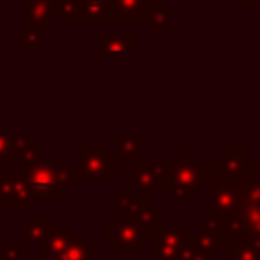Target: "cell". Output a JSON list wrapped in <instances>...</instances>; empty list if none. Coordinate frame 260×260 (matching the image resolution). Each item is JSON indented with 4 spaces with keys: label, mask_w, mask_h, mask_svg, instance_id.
Segmentation results:
<instances>
[{
    "label": "cell",
    "mask_w": 260,
    "mask_h": 260,
    "mask_svg": "<svg viewBox=\"0 0 260 260\" xmlns=\"http://www.w3.org/2000/svg\"><path fill=\"white\" fill-rule=\"evenodd\" d=\"M215 181V165H195L189 160V154H181V160L173 162L169 191L175 199H195L201 187H211Z\"/></svg>",
    "instance_id": "cell-1"
},
{
    "label": "cell",
    "mask_w": 260,
    "mask_h": 260,
    "mask_svg": "<svg viewBox=\"0 0 260 260\" xmlns=\"http://www.w3.org/2000/svg\"><path fill=\"white\" fill-rule=\"evenodd\" d=\"M79 181H112L116 177V152H110L104 142H81L77 148Z\"/></svg>",
    "instance_id": "cell-2"
},
{
    "label": "cell",
    "mask_w": 260,
    "mask_h": 260,
    "mask_svg": "<svg viewBox=\"0 0 260 260\" xmlns=\"http://www.w3.org/2000/svg\"><path fill=\"white\" fill-rule=\"evenodd\" d=\"M171 169H173V162H148L142 156L132 165L130 171L124 173V179L130 181L134 189H140V191L169 189Z\"/></svg>",
    "instance_id": "cell-3"
},
{
    "label": "cell",
    "mask_w": 260,
    "mask_h": 260,
    "mask_svg": "<svg viewBox=\"0 0 260 260\" xmlns=\"http://www.w3.org/2000/svg\"><path fill=\"white\" fill-rule=\"evenodd\" d=\"M0 199L8 209L30 207L35 191L24 171H0Z\"/></svg>",
    "instance_id": "cell-4"
},
{
    "label": "cell",
    "mask_w": 260,
    "mask_h": 260,
    "mask_svg": "<svg viewBox=\"0 0 260 260\" xmlns=\"http://www.w3.org/2000/svg\"><path fill=\"white\" fill-rule=\"evenodd\" d=\"M106 244L114 248L116 254H134L140 256L144 252L142 244V232L134 221H114L106 228Z\"/></svg>",
    "instance_id": "cell-5"
},
{
    "label": "cell",
    "mask_w": 260,
    "mask_h": 260,
    "mask_svg": "<svg viewBox=\"0 0 260 260\" xmlns=\"http://www.w3.org/2000/svg\"><path fill=\"white\" fill-rule=\"evenodd\" d=\"M191 240L189 228H160L152 236V260H177L179 252Z\"/></svg>",
    "instance_id": "cell-6"
},
{
    "label": "cell",
    "mask_w": 260,
    "mask_h": 260,
    "mask_svg": "<svg viewBox=\"0 0 260 260\" xmlns=\"http://www.w3.org/2000/svg\"><path fill=\"white\" fill-rule=\"evenodd\" d=\"M238 189L230 185L228 181L217 179L209 187V215L213 221H225L232 217V213L238 209Z\"/></svg>",
    "instance_id": "cell-7"
},
{
    "label": "cell",
    "mask_w": 260,
    "mask_h": 260,
    "mask_svg": "<svg viewBox=\"0 0 260 260\" xmlns=\"http://www.w3.org/2000/svg\"><path fill=\"white\" fill-rule=\"evenodd\" d=\"M22 171H24L35 195H39L43 199H59L61 197V185L57 183V179L53 175L51 162L39 158L37 162L22 167Z\"/></svg>",
    "instance_id": "cell-8"
},
{
    "label": "cell",
    "mask_w": 260,
    "mask_h": 260,
    "mask_svg": "<svg viewBox=\"0 0 260 260\" xmlns=\"http://www.w3.org/2000/svg\"><path fill=\"white\" fill-rule=\"evenodd\" d=\"M53 14L51 0H22V26L49 32Z\"/></svg>",
    "instance_id": "cell-9"
},
{
    "label": "cell",
    "mask_w": 260,
    "mask_h": 260,
    "mask_svg": "<svg viewBox=\"0 0 260 260\" xmlns=\"http://www.w3.org/2000/svg\"><path fill=\"white\" fill-rule=\"evenodd\" d=\"M154 2L152 0H116L114 4V20L120 24L130 22H150Z\"/></svg>",
    "instance_id": "cell-10"
},
{
    "label": "cell",
    "mask_w": 260,
    "mask_h": 260,
    "mask_svg": "<svg viewBox=\"0 0 260 260\" xmlns=\"http://www.w3.org/2000/svg\"><path fill=\"white\" fill-rule=\"evenodd\" d=\"M144 207V193L136 197L134 189H118L116 191V219L118 221H138L140 211Z\"/></svg>",
    "instance_id": "cell-11"
},
{
    "label": "cell",
    "mask_w": 260,
    "mask_h": 260,
    "mask_svg": "<svg viewBox=\"0 0 260 260\" xmlns=\"http://www.w3.org/2000/svg\"><path fill=\"white\" fill-rule=\"evenodd\" d=\"M59 260H98V246L87 236H69L65 248L57 256Z\"/></svg>",
    "instance_id": "cell-12"
},
{
    "label": "cell",
    "mask_w": 260,
    "mask_h": 260,
    "mask_svg": "<svg viewBox=\"0 0 260 260\" xmlns=\"http://www.w3.org/2000/svg\"><path fill=\"white\" fill-rule=\"evenodd\" d=\"M51 217L49 215H26L22 217V244L24 246H41L47 238V232L51 230Z\"/></svg>",
    "instance_id": "cell-13"
},
{
    "label": "cell",
    "mask_w": 260,
    "mask_h": 260,
    "mask_svg": "<svg viewBox=\"0 0 260 260\" xmlns=\"http://www.w3.org/2000/svg\"><path fill=\"white\" fill-rule=\"evenodd\" d=\"M142 193H144V207L140 211L136 225L140 228L142 236H154L162 228V211L152 203V191H142Z\"/></svg>",
    "instance_id": "cell-14"
},
{
    "label": "cell",
    "mask_w": 260,
    "mask_h": 260,
    "mask_svg": "<svg viewBox=\"0 0 260 260\" xmlns=\"http://www.w3.org/2000/svg\"><path fill=\"white\" fill-rule=\"evenodd\" d=\"M114 140L118 146L116 150L118 160L134 165L138 158H142V142H144L142 134H116Z\"/></svg>",
    "instance_id": "cell-15"
},
{
    "label": "cell",
    "mask_w": 260,
    "mask_h": 260,
    "mask_svg": "<svg viewBox=\"0 0 260 260\" xmlns=\"http://www.w3.org/2000/svg\"><path fill=\"white\" fill-rule=\"evenodd\" d=\"M134 45V32H110L102 30L95 35V49L98 51H112V53H124L130 51Z\"/></svg>",
    "instance_id": "cell-16"
},
{
    "label": "cell",
    "mask_w": 260,
    "mask_h": 260,
    "mask_svg": "<svg viewBox=\"0 0 260 260\" xmlns=\"http://www.w3.org/2000/svg\"><path fill=\"white\" fill-rule=\"evenodd\" d=\"M69 236H71V232L67 225H51L45 242L41 244V252L47 256H59V252L65 248Z\"/></svg>",
    "instance_id": "cell-17"
},
{
    "label": "cell",
    "mask_w": 260,
    "mask_h": 260,
    "mask_svg": "<svg viewBox=\"0 0 260 260\" xmlns=\"http://www.w3.org/2000/svg\"><path fill=\"white\" fill-rule=\"evenodd\" d=\"M14 154L16 162H22V167L32 165L41 158V144L28 136H14Z\"/></svg>",
    "instance_id": "cell-18"
},
{
    "label": "cell",
    "mask_w": 260,
    "mask_h": 260,
    "mask_svg": "<svg viewBox=\"0 0 260 260\" xmlns=\"http://www.w3.org/2000/svg\"><path fill=\"white\" fill-rule=\"evenodd\" d=\"M53 12L59 16V20L65 24L81 22V0H51Z\"/></svg>",
    "instance_id": "cell-19"
},
{
    "label": "cell",
    "mask_w": 260,
    "mask_h": 260,
    "mask_svg": "<svg viewBox=\"0 0 260 260\" xmlns=\"http://www.w3.org/2000/svg\"><path fill=\"white\" fill-rule=\"evenodd\" d=\"M110 8L100 0H81V22H106Z\"/></svg>",
    "instance_id": "cell-20"
},
{
    "label": "cell",
    "mask_w": 260,
    "mask_h": 260,
    "mask_svg": "<svg viewBox=\"0 0 260 260\" xmlns=\"http://www.w3.org/2000/svg\"><path fill=\"white\" fill-rule=\"evenodd\" d=\"M51 169H53V175H55V179H57V183L61 187H67L71 191H75L79 187V175L71 169V165L67 160L51 162Z\"/></svg>",
    "instance_id": "cell-21"
},
{
    "label": "cell",
    "mask_w": 260,
    "mask_h": 260,
    "mask_svg": "<svg viewBox=\"0 0 260 260\" xmlns=\"http://www.w3.org/2000/svg\"><path fill=\"white\" fill-rule=\"evenodd\" d=\"M150 26L158 32H169L173 28V8H171V4H160V6L152 8Z\"/></svg>",
    "instance_id": "cell-22"
},
{
    "label": "cell",
    "mask_w": 260,
    "mask_h": 260,
    "mask_svg": "<svg viewBox=\"0 0 260 260\" xmlns=\"http://www.w3.org/2000/svg\"><path fill=\"white\" fill-rule=\"evenodd\" d=\"M43 35L37 28L22 26V49L24 51H41L43 49Z\"/></svg>",
    "instance_id": "cell-23"
},
{
    "label": "cell",
    "mask_w": 260,
    "mask_h": 260,
    "mask_svg": "<svg viewBox=\"0 0 260 260\" xmlns=\"http://www.w3.org/2000/svg\"><path fill=\"white\" fill-rule=\"evenodd\" d=\"M0 160H16L14 136L10 134H0Z\"/></svg>",
    "instance_id": "cell-24"
},
{
    "label": "cell",
    "mask_w": 260,
    "mask_h": 260,
    "mask_svg": "<svg viewBox=\"0 0 260 260\" xmlns=\"http://www.w3.org/2000/svg\"><path fill=\"white\" fill-rule=\"evenodd\" d=\"M0 260H22V246L20 244H8L4 252H0Z\"/></svg>",
    "instance_id": "cell-25"
},
{
    "label": "cell",
    "mask_w": 260,
    "mask_h": 260,
    "mask_svg": "<svg viewBox=\"0 0 260 260\" xmlns=\"http://www.w3.org/2000/svg\"><path fill=\"white\" fill-rule=\"evenodd\" d=\"M30 260H59V258H57V256H47V254H43V252H37V254L30 256Z\"/></svg>",
    "instance_id": "cell-26"
},
{
    "label": "cell",
    "mask_w": 260,
    "mask_h": 260,
    "mask_svg": "<svg viewBox=\"0 0 260 260\" xmlns=\"http://www.w3.org/2000/svg\"><path fill=\"white\" fill-rule=\"evenodd\" d=\"M100 2H104V4L110 8V12H114V4H116V0H100Z\"/></svg>",
    "instance_id": "cell-27"
},
{
    "label": "cell",
    "mask_w": 260,
    "mask_h": 260,
    "mask_svg": "<svg viewBox=\"0 0 260 260\" xmlns=\"http://www.w3.org/2000/svg\"><path fill=\"white\" fill-rule=\"evenodd\" d=\"M246 4H260V0H246Z\"/></svg>",
    "instance_id": "cell-28"
},
{
    "label": "cell",
    "mask_w": 260,
    "mask_h": 260,
    "mask_svg": "<svg viewBox=\"0 0 260 260\" xmlns=\"http://www.w3.org/2000/svg\"><path fill=\"white\" fill-rule=\"evenodd\" d=\"M197 2H199V4H207L209 0H197Z\"/></svg>",
    "instance_id": "cell-29"
},
{
    "label": "cell",
    "mask_w": 260,
    "mask_h": 260,
    "mask_svg": "<svg viewBox=\"0 0 260 260\" xmlns=\"http://www.w3.org/2000/svg\"><path fill=\"white\" fill-rule=\"evenodd\" d=\"M234 2H238V4H246V0H234Z\"/></svg>",
    "instance_id": "cell-30"
}]
</instances>
